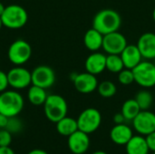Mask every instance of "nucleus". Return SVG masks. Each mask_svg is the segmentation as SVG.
<instances>
[{"instance_id":"obj_13","label":"nucleus","mask_w":155,"mask_h":154,"mask_svg":"<svg viewBox=\"0 0 155 154\" xmlns=\"http://www.w3.org/2000/svg\"><path fill=\"white\" fill-rule=\"evenodd\" d=\"M68 148L74 154H84L90 147L89 134L77 130L68 136Z\"/></svg>"},{"instance_id":"obj_26","label":"nucleus","mask_w":155,"mask_h":154,"mask_svg":"<svg viewBox=\"0 0 155 154\" xmlns=\"http://www.w3.org/2000/svg\"><path fill=\"white\" fill-rule=\"evenodd\" d=\"M118 81L120 82V84L124 85L132 84L134 82L133 70L128 69V68H124L121 72L118 73Z\"/></svg>"},{"instance_id":"obj_36","label":"nucleus","mask_w":155,"mask_h":154,"mask_svg":"<svg viewBox=\"0 0 155 154\" xmlns=\"http://www.w3.org/2000/svg\"><path fill=\"white\" fill-rule=\"evenodd\" d=\"M92 154H107L105 152H103V151H96L94 152H93Z\"/></svg>"},{"instance_id":"obj_11","label":"nucleus","mask_w":155,"mask_h":154,"mask_svg":"<svg viewBox=\"0 0 155 154\" xmlns=\"http://www.w3.org/2000/svg\"><path fill=\"white\" fill-rule=\"evenodd\" d=\"M71 79L76 91L84 94L94 92L99 84L96 75L92 74L88 72L74 74L73 76L71 75Z\"/></svg>"},{"instance_id":"obj_40","label":"nucleus","mask_w":155,"mask_h":154,"mask_svg":"<svg viewBox=\"0 0 155 154\" xmlns=\"http://www.w3.org/2000/svg\"><path fill=\"white\" fill-rule=\"evenodd\" d=\"M153 154H155V152H153Z\"/></svg>"},{"instance_id":"obj_7","label":"nucleus","mask_w":155,"mask_h":154,"mask_svg":"<svg viewBox=\"0 0 155 154\" xmlns=\"http://www.w3.org/2000/svg\"><path fill=\"white\" fill-rule=\"evenodd\" d=\"M134 82L143 88L155 85V65L150 61H142L134 69Z\"/></svg>"},{"instance_id":"obj_38","label":"nucleus","mask_w":155,"mask_h":154,"mask_svg":"<svg viewBox=\"0 0 155 154\" xmlns=\"http://www.w3.org/2000/svg\"><path fill=\"white\" fill-rule=\"evenodd\" d=\"M2 26H4V25H3V23H2V20H1V17H0V30H1Z\"/></svg>"},{"instance_id":"obj_35","label":"nucleus","mask_w":155,"mask_h":154,"mask_svg":"<svg viewBox=\"0 0 155 154\" xmlns=\"http://www.w3.org/2000/svg\"><path fill=\"white\" fill-rule=\"evenodd\" d=\"M5 6L0 2V17H1V15H3V13H4V11H5Z\"/></svg>"},{"instance_id":"obj_6","label":"nucleus","mask_w":155,"mask_h":154,"mask_svg":"<svg viewBox=\"0 0 155 154\" xmlns=\"http://www.w3.org/2000/svg\"><path fill=\"white\" fill-rule=\"evenodd\" d=\"M102 115L95 108H87L84 110L77 118L78 130L90 134L94 133L101 125Z\"/></svg>"},{"instance_id":"obj_1","label":"nucleus","mask_w":155,"mask_h":154,"mask_svg":"<svg viewBox=\"0 0 155 154\" xmlns=\"http://www.w3.org/2000/svg\"><path fill=\"white\" fill-rule=\"evenodd\" d=\"M122 25V18L118 12L106 8L99 11L94 17L93 27L101 34H107L118 31Z\"/></svg>"},{"instance_id":"obj_8","label":"nucleus","mask_w":155,"mask_h":154,"mask_svg":"<svg viewBox=\"0 0 155 154\" xmlns=\"http://www.w3.org/2000/svg\"><path fill=\"white\" fill-rule=\"evenodd\" d=\"M7 80L8 84L14 90H23L32 84L31 72L21 65H16L8 71Z\"/></svg>"},{"instance_id":"obj_30","label":"nucleus","mask_w":155,"mask_h":154,"mask_svg":"<svg viewBox=\"0 0 155 154\" xmlns=\"http://www.w3.org/2000/svg\"><path fill=\"white\" fill-rule=\"evenodd\" d=\"M145 139H146V142H147L150 151L155 152V132L148 134Z\"/></svg>"},{"instance_id":"obj_39","label":"nucleus","mask_w":155,"mask_h":154,"mask_svg":"<svg viewBox=\"0 0 155 154\" xmlns=\"http://www.w3.org/2000/svg\"><path fill=\"white\" fill-rule=\"evenodd\" d=\"M154 60V62H153V64H154V65H155V59H153Z\"/></svg>"},{"instance_id":"obj_31","label":"nucleus","mask_w":155,"mask_h":154,"mask_svg":"<svg viewBox=\"0 0 155 154\" xmlns=\"http://www.w3.org/2000/svg\"><path fill=\"white\" fill-rule=\"evenodd\" d=\"M125 121V118L124 116L123 115L122 113H116L114 116V122L115 123V124H121V123H124Z\"/></svg>"},{"instance_id":"obj_22","label":"nucleus","mask_w":155,"mask_h":154,"mask_svg":"<svg viewBox=\"0 0 155 154\" xmlns=\"http://www.w3.org/2000/svg\"><path fill=\"white\" fill-rule=\"evenodd\" d=\"M141 111L142 110L139 107L135 99H129L124 103V104L122 106V112L121 113L124 116L125 120L133 121Z\"/></svg>"},{"instance_id":"obj_27","label":"nucleus","mask_w":155,"mask_h":154,"mask_svg":"<svg viewBox=\"0 0 155 154\" xmlns=\"http://www.w3.org/2000/svg\"><path fill=\"white\" fill-rule=\"evenodd\" d=\"M22 128H23L22 122L17 118V116H14L8 119L7 125L5 129L9 131L11 133H17L22 130Z\"/></svg>"},{"instance_id":"obj_23","label":"nucleus","mask_w":155,"mask_h":154,"mask_svg":"<svg viewBox=\"0 0 155 154\" xmlns=\"http://www.w3.org/2000/svg\"><path fill=\"white\" fill-rule=\"evenodd\" d=\"M124 68L120 54H108L106 56V69L114 74H118Z\"/></svg>"},{"instance_id":"obj_20","label":"nucleus","mask_w":155,"mask_h":154,"mask_svg":"<svg viewBox=\"0 0 155 154\" xmlns=\"http://www.w3.org/2000/svg\"><path fill=\"white\" fill-rule=\"evenodd\" d=\"M56 130L59 134L68 137L78 130L77 120L65 116L56 123Z\"/></svg>"},{"instance_id":"obj_5","label":"nucleus","mask_w":155,"mask_h":154,"mask_svg":"<svg viewBox=\"0 0 155 154\" xmlns=\"http://www.w3.org/2000/svg\"><path fill=\"white\" fill-rule=\"evenodd\" d=\"M32 55L31 45L23 39L14 41L7 52L9 61L15 65H23L27 63Z\"/></svg>"},{"instance_id":"obj_37","label":"nucleus","mask_w":155,"mask_h":154,"mask_svg":"<svg viewBox=\"0 0 155 154\" xmlns=\"http://www.w3.org/2000/svg\"><path fill=\"white\" fill-rule=\"evenodd\" d=\"M153 21H154L155 23V7L154 9H153Z\"/></svg>"},{"instance_id":"obj_17","label":"nucleus","mask_w":155,"mask_h":154,"mask_svg":"<svg viewBox=\"0 0 155 154\" xmlns=\"http://www.w3.org/2000/svg\"><path fill=\"white\" fill-rule=\"evenodd\" d=\"M133 136L132 129L124 123L115 124L110 132L111 140L117 145H126Z\"/></svg>"},{"instance_id":"obj_28","label":"nucleus","mask_w":155,"mask_h":154,"mask_svg":"<svg viewBox=\"0 0 155 154\" xmlns=\"http://www.w3.org/2000/svg\"><path fill=\"white\" fill-rule=\"evenodd\" d=\"M12 143V133L6 129H0V147L10 146Z\"/></svg>"},{"instance_id":"obj_9","label":"nucleus","mask_w":155,"mask_h":154,"mask_svg":"<svg viewBox=\"0 0 155 154\" xmlns=\"http://www.w3.org/2000/svg\"><path fill=\"white\" fill-rule=\"evenodd\" d=\"M31 75L32 84L45 90L53 86L55 82L54 71L48 65H38L31 72Z\"/></svg>"},{"instance_id":"obj_15","label":"nucleus","mask_w":155,"mask_h":154,"mask_svg":"<svg viewBox=\"0 0 155 154\" xmlns=\"http://www.w3.org/2000/svg\"><path fill=\"white\" fill-rule=\"evenodd\" d=\"M86 72L98 75L106 69V55L102 53L94 52L85 60Z\"/></svg>"},{"instance_id":"obj_18","label":"nucleus","mask_w":155,"mask_h":154,"mask_svg":"<svg viewBox=\"0 0 155 154\" xmlns=\"http://www.w3.org/2000/svg\"><path fill=\"white\" fill-rule=\"evenodd\" d=\"M104 42V34H101L99 31L94 29V27L87 30L84 36V44L85 47L92 51L96 52L100 48L103 47Z\"/></svg>"},{"instance_id":"obj_29","label":"nucleus","mask_w":155,"mask_h":154,"mask_svg":"<svg viewBox=\"0 0 155 154\" xmlns=\"http://www.w3.org/2000/svg\"><path fill=\"white\" fill-rule=\"evenodd\" d=\"M8 86L9 84H8V80H7V74L6 73L0 70V93L5 91Z\"/></svg>"},{"instance_id":"obj_2","label":"nucleus","mask_w":155,"mask_h":154,"mask_svg":"<svg viewBox=\"0 0 155 154\" xmlns=\"http://www.w3.org/2000/svg\"><path fill=\"white\" fill-rule=\"evenodd\" d=\"M24 105V98L16 90H5L0 93V113L8 118L17 116Z\"/></svg>"},{"instance_id":"obj_33","label":"nucleus","mask_w":155,"mask_h":154,"mask_svg":"<svg viewBox=\"0 0 155 154\" xmlns=\"http://www.w3.org/2000/svg\"><path fill=\"white\" fill-rule=\"evenodd\" d=\"M0 154H15L14 150L10 148L9 146H4L0 147Z\"/></svg>"},{"instance_id":"obj_14","label":"nucleus","mask_w":155,"mask_h":154,"mask_svg":"<svg viewBox=\"0 0 155 154\" xmlns=\"http://www.w3.org/2000/svg\"><path fill=\"white\" fill-rule=\"evenodd\" d=\"M137 47L143 56L147 60L155 59V34L147 32L143 34L137 42Z\"/></svg>"},{"instance_id":"obj_32","label":"nucleus","mask_w":155,"mask_h":154,"mask_svg":"<svg viewBox=\"0 0 155 154\" xmlns=\"http://www.w3.org/2000/svg\"><path fill=\"white\" fill-rule=\"evenodd\" d=\"M8 117L0 113V129H5L8 123Z\"/></svg>"},{"instance_id":"obj_24","label":"nucleus","mask_w":155,"mask_h":154,"mask_svg":"<svg viewBox=\"0 0 155 154\" xmlns=\"http://www.w3.org/2000/svg\"><path fill=\"white\" fill-rule=\"evenodd\" d=\"M134 99L137 102V103L142 111L148 110L152 106L153 101V94L151 93V92H149L147 90H142V91L138 92Z\"/></svg>"},{"instance_id":"obj_12","label":"nucleus","mask_w":155,"mask_h":154,"mask_svg":"<svg viewBox=\"0 0 155 154\" xmlns=\"http://www.w3.org/2000/svg\"><path fill=\"white\" fill-rule=\"evenodd\" d=\"M134 130L141 135H148L155 132V113L145 110L141 111L133 120Z\"/></svg>"},{"instance_id":"obj_25","label":"nucleus","mask_w":155,"mask_h":154,"mask_svg":"<svg viewBox=\"0 0 155 154\" xmlns=\"http://www.w3.org/2000/svg\"><path fill=\"white\" fill-rule=\"evenodd\" d=\"M97 90L99 94L104 98H111L114 96L117 92V88L115 84L109 80H105L100 83L98 84Z\"/></svg>"},{"instance_id":"obj_3","label":"nucleus","mask_w":155,"mask_h":154,"mask_svg":"<svg viewBox=\"0 0 155 154\" xmlns=\"http://www.w3.org/2000/svg\"><path fill=\"white\" fill-rule=\"evenodd\" d=\"M44 111L46 118L56 123L58 121L66 116L68 105L65 99L58 94H50L44 103Z\"/></svg>"},{"instance_id":"obj_34","label":"nucleus","mask_w":155,"mask_h":154,"mask_svg":"<svg viewBox=\"0 0 155 154\" xmlns=\"http://www.w3.org/2000/svg\"><path fill=\"white\" fill-rule=\"evenodd\" d=\"M27 154H48L44 150H41V149H35V150H32L30 151Z\"/></svg>"},{"instance_id":"obj_19","label":"nucleus","mask_w":155,"mask_h":154,"mask_svg":"<svg viewBox=\"0 0 155 154\" xmlns=\"http://www.w3.org/2000/svg\"><path fill=\"white\" fill-rule=\"evenodd\" d=\"M125 146L127 154H148L150 151L146 139L141 135L133 136Z\"/></svg>"},{"instance_id":"obj_16","label":"nucleus","mask_w":155,"mask_h":154,"mask_svg":"<svg viewBox=\"0 0 155 154\" xmlns=\"http://www.w3.org/2000/svg\"><path fill=\"white\" fill-rule=\"evenodd\" d=\"M120 55L123 59L124 68L132 70L142 62L143 58L137 45L134 44H127Z\"/></svg>"},{"instance_id":"obj_21","label":"nucleus","mask_w":155,"mask_h":154,"mask_svg":"<svg viewBox=\"0 0 155 154\" xmlns=\"http://www.w3.org/2000/svg\"><path fill=\"white\" fill-rule=\"evenodd\" d=\"M47 96L48 95L46 93L45 89L34 84H32V86L29 87L27 92V98L29 102L35 106L44 105Z\"/></svg>"},{"instance_id":"obj_10","label":"nucleus","mask_w":155,"mask_h":154,"mask_svg":"<svg viewBox=\"0 0 155 154\" xmlns=\"http://www.w3.org/2000/svg\"><path fill=\"white\" fill-rule=\"evenodd\" d=\"M127 45L125 36L119 31H115L104 35L103 49L108 54H121Z\"/></svg>"},{"instance_id":"obj_4","label":"nucleus","mask_w":155,"mask_h":154,"mask_svg":"<svg viewBox=\"0 0 155 154\" xmlns=\"http://www.w3.org/2000/svg\"><path fill=\"white\" fill-rule=\"evenodd\" d=\"M3 25L9 29L22 28L28 20L26 10L19 5H10L5 6L3 15H1Z\"/></svg>"},{"instance_id":"obj_41","label":"nucleus","mask_w":155,"mask_h":154,"mask_svg":"<svg viewBox=\"0 0 155 154\" xmlns=\"http://www.w3.org/2000/svg\"><path fill=\"white\" fill-rule=\"evenodd\" d=\"M154 1H155V0H154Z\"/></svg>"}]
</instances>
